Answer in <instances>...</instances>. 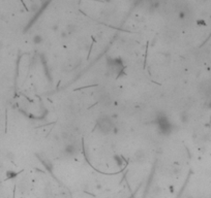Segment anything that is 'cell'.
<instances>
[{"instance_id":"6da1fadb","label":"cell","mask_w":211,"mask_h":198,"mask_svg":"<svg viewBox=\"0 0 211 198\" xmlns=\"http://www.w3.org/2000/svg\"><path fill=\"white\" fill-rule=\"evenodd\" d=\"M96 127L98 131L103 134H110L114 130L115 124L112 121V119L108 116H101L97 119L96 121Z\"/></svg>"},{"instance_id":"7a4b0ae2","label":"cell","mask_w":211,"mask_h":198,"mask_svg":"<svg viewBox=\"0 0 211 198\" xmlns=\"http://www.w3.org/2000/svg\"><path fill=\"white\" fill-rule=\"evenodd\" d=\"M156 124L158 129L160 130L161 133L164 134H170L173 131V125L171 124L169 118L164 115H159L156 117Z\"/></svg>"},{"instance_id":"3957f363","label":"cell","mask_w":211,"mask_h":198,"mask_svg":"<svg viewBox=\"0 0 211 198\" xmlns=\"http://www.w3.org/2000/svg\"><path fill=\"white\" fill-rule=\"evenodd\" d=\"M107 65L109 70H111L113 73H120L123 69V61L119 57L117 58H108Z\"/></svg>"},{"instance_id":"277c9868","label":"cell","mask_w":211,"mask_h":198,"mask_svg":"<svg viewBox=\"0 0 211 198\" xmlns=\"http://www.w3.org/2000/svg\"><path fill=\"white\" fill-rule=\"evenodd\" d=\"M77 152H78V147L76 146L75 144H67V146L65 147V148H64V153H65V155H67V156H70V157L75 156V155L77 154Z\"/></svg>"},{"instance_id":"5b68a950","label":"cell","mask_w":211,"mask_h":198,"mask_svg":"<svg viewBox=\"0 0 211 198\" xmlns=\"http://www.w3.org/2000/svg\"><path fill=\"white\" fill-rule=\"evenodd\" d=\"M114 160L116 161V163H117L118 166H121V165H123V159H122V157H120V156H115V157H114Z\"/></svg>"},{"instance_id":"8992f818","label":"cell","mask_w":211,"mask_h":198,"mask_svg":"<svg viewBox=\"0 0 211 198\" xmlns=\"http://www.w3.org/2000/svg\"><path fill=\"white\" fill-rule=\"evenodd\" d=\"M42 41V37L41 35L37 34V35H35L34 37H33V42H34L35 45H39Z\"/></svg>"}]
</instances>
